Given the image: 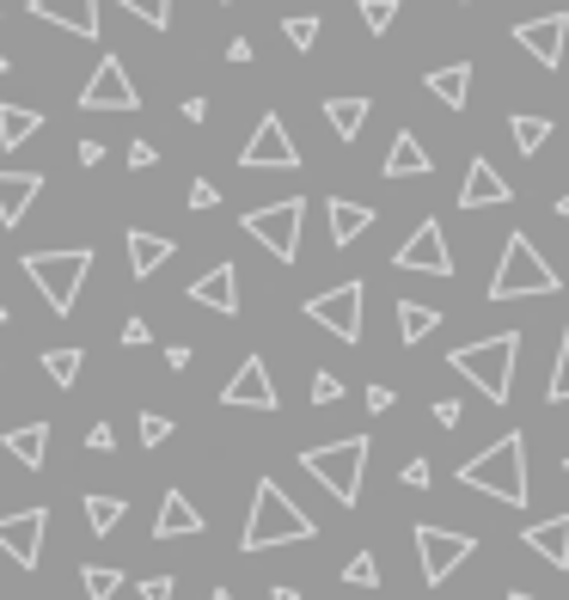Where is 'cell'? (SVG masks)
<instances>
[{
  "mask_svg": "<svg viewBox=\"0 0 569 600\" xmlns=\"http://www.w3.org/2000/svg\"><path fill=\"white\" fill-rule=\"evenodd\" d=\"M313 515H306L301 503H294L288 491H282L276 478H257L252 491V515H245V534H239V546L245 551H270V546H301V539H313Z\"/></svg>",
  "mask_w": 569,
  "mask_h": 600,
  "instance_id": "1",
  "label": "cell"
},
{
  "mask_svg": "<svg viewBox=\"0 0 569 600\" xmlns=\"http://www.w3.org/2000/svg\"><path fill=\"white\" fill-rule=\"evenodd\" d=\"M460 484L465 491L496 496V503H508V508H527V496H533V484H527V441L520 435L491 441L477 460H465L460 466Z\"/></svg>",
  "mask_w": 569,
  "mask_h": 600,
  "instance_id": "2",
  "label": "cell"
},
{
  "mask_svg": "<svg viewBox=\"0 0 569 600\" xmlns=\"http://www.w3.org/2000/svg\"><path fill=\"white\" fill-rule=\"evenodd\" d=\"M453 373H465L477 392L491 404H508L515 392V361H520V337L515 331H496V337H477V344H460L453 349Z\"/></svg>",
  "mask_w": 569,
  "mask_h": 600,
  "instance_id": "3",
  "label": "cell"
},
{
  "mask_svg": "<svg viewBox=\"0 0 569 600\" xmlns=\"http://www.w3.org/2000/svg\"><path fill=\"white\" fill-rule=\"evenodd\" d=\"M19 264H25V276L38 282V294L50 301L55 319H67L74 301H80V282L93 276V245H80V252H25Z\"/></svg>",
  "mask_w": 569,
  "mask_h": 600,
  "instance_id": "4",
  "label": "cell"
},
{
  "mask_svg": "<svg viewBox=\"0 0 569 600\" xmlns=\"http://www.w3.org/2000/svg\"><path fill=\"white\" fill-rule=\"evenodd\" d=\"M301 466H306V478H318L325 491H331V503L356 508L361 503V466H368V441L344 435V441H325V448H306Z\"/></svg>",
  "mask_w": 569,
  "mask_h": 600,
  "instance_id": "5",
  "label": "cell"
},
{
  "mask_svg": "<svg viewBox=\"0 0 569 600\" xmlns=\"http://www.w3.org/2000/svg\"><path fill=\"white\" fill-rule=\"evenodd\" d=\"M563 282H557V270L539 257V245L527 240V233H508L503 245V264H496L491 276V301H527V294H557Z\"/></svg>",
  "mask_w": 569,
  "mask_h": 600,
  "instance_id": "6",
  "label": "cell"
},
{
  "mask_svg": "<svg viewBox=\"0 0 569 600\" xmlns=\"http://www.w3.org/2000/svg\"><path fill=\"white\" fill-rule=\"evenodd\" d=\"M301 221H306V197H282V202H264V209L245 214V233L264 252H276L282 264H294L301 257Z\"/></svg>",
  "mask_w": 569,
  "mask_h": 600,
  "instance_id": "7",
  "label": "cell"
},
{
  "mask_svg": "<svg viewBox=\"0 0 569 600\" xmlns=\"http://www.w3.org/2000/svg\"><path fill=\"white\" fill-rule=\"evenodd\" d=\"M361 301H368L361 282H337V288H325V294L306 301V319L325 325L337 344H361Z\"/></svg>",
  "mask_w": 569,
  "mask_h": 600,
  "instance_id": "8",
  "label": "cell"
},
{
  "mask_svg": "<svg viewBox=\"0 0 569 600\" xmlns=\"http://www.w3.org/2000/svg\"><path fill=\"white\" fill-rule=\"evenodd\" d=\"M239 166H245V172H294V166H301V147H294L288 123H282L276 110L257 117V129H252V141H245V154H239Z\"/></svg>",
  "mask_w": 569,
  "mask_h": 600,
  "instance_id": "9",
  "label": "cell"
},
{
  "mask_svg": "<svg viewBox=\"0 0 569 600\" xmlns=\"http://www.w3.org/2000/svg\"><path fill=\"white\" fill-rule=\"evenodd\" d=\"M472 534H453V527H417V558H423V582L441 588L465 558H472Z\"/></svg>",
  "mask_w": 569,
  "mask_h": 600,
  "instance_id": "10",
  "label": "cell"
},
{
  "mask_svg": "<svg viewBox=\"0 0 569 600\" xmlns=\"http://www.w3.org/2000/svg\"><path fill=\"white\" fill-rule=\"evenodd\" d=\"M43 539H50V508L0 515V551H7L19 570H38V564H43Z\"/></svg>",
  "mask_w": 569,
  "mask_h": 600,
  "instance_id": "11",
  "label": "cell"
},
{
  "mask_svg": "<svg viewBox=\"0 0 569 600\" xmlns=\"http://www.w3.org/2000/svg\"><path fill=\"white\" fill-rule=\"evenodd\" d=\"M80 110H141V93H135L129 67H123L117 55H105V62L93 67V81L80 86Z\"/></svg>",
  "mask_w": 569,
  "mask_h": 600,
  "instance_id": "12",
  "label": "cell"
},
{
  "mask_svg": "<svg viewBox=\"0 0 569 600\" xmlns=\"http://www.w3.org/2000/svg\"><path fill=\"white\" fill-rule=\"evenodd\" d=\"M221 404L226 411H276V380H270V368H264V356H245L239 361V373L221 387Z\"/></svg>",
  "mask_w": 569,
  "mask_h": 600,
  "instance_id": "13",
  "label": "cell"
},
{
  "mask_svg": "<svg viewBox=\"0 0 569 600\" xmlns=\"http://www.w3.org/2000/svg\"><path fill=\"white\" fill-rule=\"evenodd\" d=\"M392 264H398V270H423V276H453V252H447V233H441V221H423L411 240L398 245Z\"/></svg>",
  "mask_w": 569,
  "mask_h": 600,
  "instance_id": "14",
  "label": "cell"
},
{
  "mask_svg": "<svg viewBox=\"0 0 569 600\" xmlns=\"http://www.w3.org/2000/svg\"><path fill=\"white\" fill-rule=\"evenodd\" d=\"M563 38H569V13H545V19H520L515 25V43L539 67H563Z\"/></svg>",
  "mask_w": 569,
  "mask_h": 600,
  "instance_id": "15",
  "label": "cell"
},
{
  "mask_svg": "<svg viewBox=\"0 0 569 600\" xmlns=\"http://www.w3.org/2000/svg\"><path fill=\"white\" fill-rule=\"evenodd\" d=\"M508 197H515V190H508V178L496 172L491 160H472V166H465V185H460V209H465V214H477V209H503Z\"/></svg>",
  "mask_w": 569,
  "mask_h": 600,
  "instance_id": "16",
  "label": "cell"
},
{
  "mask_svg": "<svg viewBox=\"0 0 569 600\" xmlns=\"http://www.w3.org/2000/svg\"><path fill=\"white\" fill-rule=\"evenodd\" d=\"M31 19L62 25L74 38H98V0H31Z\"/></svg>",
  "mask_w": 569,
  "mask_h": 600,
  "instance_id": "17",
  "label": "cell"
},
{
  "mask_svg": "<svg viewBox=\"0 0 569 600\" xmlns=\"http://www.w3.org/2000/svg\"><path fill=\"white\" fill-rule=\"evenodd\" d=\"M190 301H197V307H209V313H226V319H233V313H239V270H233V264L202 270V276L190 282Z\"/></svg>",
  "mask_w": 569,
  "mask_h": 600,
  "instance_id": "18",
  "label": "cell"
},
{
  "mask_svg": "<svg viewBox=\"0 0 569 600\" xmlns=\"http://www.w3.org/2000/svg\"><path fill=\"white\" fill-rule=\"evenodd\" d=\"M197 534H202V508L185 491H166V503L154 515V539H197Z\"/></svg>",
  "mask_w": 569,
  "mask_h": 600,
  "instance_id": "19",
  "label": "cell"
},
{
  "mask_svg": "<svg viewBox=\"0 0 569 600\" xmlns=\"http://www.w3.org/2000/svg\"><path fill=\"white\" fill-rule=\"evenodd\" d=\"M520 539H527V551H539L551 570H569V508L563 515H551V520H533Z\"/></svg>",
  "mask_w": 569,
  "mask_h": 600,
  "instance_id": "20",
  "label": "cell"
},
{
  "mask_svg": "<svg viewBox=\"0 0 569 600\" xmlns=\"http://www.w3.org/2000/svg\"><path fill=\"white\" fill-rule=\"evenodd\" d=\"M386 178H429L435 172V160H429V147L417 141L411 129H398L392 135V147H386V166H380Z\"/></svg>",
  "mask_w": 569,
  "mask_h": 600,
  "instance_id": "21",
  "label": "cell"
},
{
  "mask_svg": "<svg viewBox=\"0 0 569 600\" xmlns=\"http://www.w3.org/2000/svg\"><path fill=\"white\" fill-rule=\"evenodd\" d=\"M38 190H43L38 172H0V228H19L25 209L38 202Z\"/></svg>",
  "mask_w": 569,
  "mask_h": 600,
  "instance_id": "22",
  "label": "cell"
},
{
  "mask_svg": "<svg viewBox=\"0 0 569 600\" xmlns=\"http://www.w3.org/2000/svg\"><path fill=\"white\" fill-rule=\"evenodd\" d=\"M325 221H331V245H356L373 228V209L368 202H349V197H331L325 202Z\"/></svg>",
  "mask_w": 569,
  "mask_h": 600,
  "instance_id": "23",
  "label": "cell"
},
{
  "mask_svg": "<svg viewBox=\"0 0 569 600\" xmlns=\"http://www.w3.org/2000/svg\"><path fill=\"white\" fill-rule=\"evenodd\" d=\"M423 86H429V93H435L447 110H465V105H472V62H447V67H435V74H429Z\"/></svg>",
  "mask_w": 569,
  "mask_h": 600,
  "instance_id": "24",
  "label": "cell"
},
{
  "mask_svg": "<svg viewBox=\"0 0 569 600\" xmlns=\"http://www.w3.org/2000/svg\"><path fill=\"white\" fill-rule=\"evenodd\" d=\"M0 448H7V454H13L19 466H31V472H38L43 460H50V423H25V429H7V435H0Z\"/></svg>",
  "mask_w": 569,
  "mask_h": 600,
  "instance_id": "25",
  "label": "cell"
},
{
  "mask_svg": "<svg viewBox=\"0 0 569 600\" xmlns=\"http://www.w3.org/2000/svg\"><path fill=\"white\" fill-rule=\"evenodd\" d=\"M123 240H129V276H135V282H147V276H154L159 264H166V257H172V240H159V233H141V228H129V233H123Z\"/></svg>",
  "mask_w": 569,
  "mask_h": 600,
  "instance_id": "26",
  "label": "cell"
},
{
  "mask_svg": "<svg viewBox=\"0 0 569 600\" xmlns=\"http://www.w3.org/2000/svg\"><path fill=\"white\" fill-rule=\"evenodd\" d=\"M368 98H325V123H331V135L337 141H356L361 135V123H368Z\"/></svg>",
  "mask_w": 569,
  "mask_h": 600,
  "instance_id": "27",
  "label": "cell"
},
{
  "mask_svg": "<svg viewBox=\"0 0 569 600\" xmlns=\"http://www.w3.org/2000/svg\"><path fill=\"white\" fill-rule=\"evenodd\" d=\"M38 129H43V110H25V105H0V147H25Z\"/></svg>",
  "mask_w": 569,
  "mask_h": 600,
  "instance_id": "28",
  "label": "cell"
},
{
  "mask_svg": "<svg viewBox=\"0 0 569 600\" xmlns=\"http://www.w3.org/2000/svg\"><path fill=\"white\" fill-rule=\"evenodd\" d=\"M435 325H441L435 307H423V301H398V337H404V344H423Z\"/></svg>",
  "mask_w": 569,
  "mask_h": 600,
  "instance_id": "29",
  "label": "cell"
},
{
  "mask_svg": "<svg viewBox=\"0 0 569 600\" xmlns=\"http://www.w3.org/2000/svg\"><path fill=\"white\" fill-rule=\"evenodd\" d=\"M508 135H515L520 154H539V147L551 141V117H520L515 110V117H508Z\"/></svg>",
  "mask_w": 569,
  "mask_h": 600,
  "instance_id": "30",
  "label": "cell"
},
{
  "mask_svg": "<svg viewBox=\"0 0 569 600\" xmlns=\"http://www.w3.org/2000/svg\"><path fill=\"white\" fill-rule=\"evenodd\" d=\"M80 508H86V527H93L98 539L117 534V520H123V496H86Z\"/></svg>",
  "mask_w": 569,
  "mask_h": 600,
  "instance_id": "31",
  "label": "cell"
},
{
  "mask_svg": "<svg viewBox=\"0 0 569 600\" xmlns=\"http://www.w3.org/2000/svg\"><path fill=\"white\" fill-rule=\"evenodd\" d=\"M80 582H86V600H110L123 588V570H110V564H86Z\"/></svg>",
  "mask_w": 569,
  "mask_h": 600,
  "instance_id": "32",
  "label": "cell"
},
{
  "mask_svg": "<svg viewBox=\"0 0 569 600\" xmlns=\"http://www.w3.org/2000/svg\"><path fill=\"white\" fill-rule=\"evenodd\" d=\"M129 19H141V25H154V31H166L172 25V0H117Z\"/></svg>",
  "mask_w": 569,
  "mask_h": 600,
  "instance_id": "33",
  "label": "cell"
},
{
  "mask_svg": "<svg viewBox=\"0 0 569 600\" xmlns=\"http://www.w3.org/2000/svg\"><path fill=\"white\" fill-rule=\"evenodd\" d=\"M80 361H86L80 349H50V356H43V373H50L55 387H74V380H80Z\"/></svg>",
  "mask_w": 569,
  "mask_h": 600,
  "instance_id": "34",
  "label": "cell"
},
{
  "mask_svg": "<svg viewBox=\"0 0 569 600\" xmlns=\"http://www.w3.org/2000/svg\"><path fill=\"white\" fill-rule=\"evenodd\" d=\"M545 399H551V404H569V331H563V344H557V361H551V387H545Z\"/></svg>",
  "mask_w": 569,
  "mask_h": 600,
  "instance_id": "35",
  "label": "cell"
},
{
  "mask_svg": "<svg viewBox=\"0 0 569 600\" xmlns=\"http://www.w3.org/2000/svg\"><path fill=\"white\" fill-rule=\"evenodd\" d=\"M344 582L349 588H380V564H373V551H356V558L344 564Z\"/></svg>",
  "mask_w": 569,
  "mask_h": 600,
  "instance_id": "36",
  "label": "cell"
},
{
  "mask_svg": "<svg viewBox=\"0 0 569 600\" xmlns=\"http://www.w3.org/2000/svg\"><path fill=\"white\" fill-rule=\"evenodd\" d=\"M356 13H361V25H368L373 38H380V31H392V19H398V0H361Z\"/></svg>",
  "mask_w": 569,
  "mask_h": 600,
  "instance_id": "37",
  "label": "cell"
},
{
  "mask_svg": "<svg viewBox=\"0 0 569 600\" xmlns=\"http://www.w3.org/2000/svg\"><path fill=\"white\" fill-rule=\"evenodd\" d=\"M282 38H288L294 50H313V43H318V19L313 13H294L288 25H282Z\"/></svg>",
  "mask_w": 569,
  "mask_h": 600,
  "instance_id": "38",
  "label": "cell"
},
{
  "mask_svg": "<svg viewBox=\"0 0 569 600\" xmlns=\"http://www.w3.org/2000/svg\"><path fill=\"white\" fill-rule=\"evenodd\" d=\"M172 435V417H159V411H147L141 417V448H159V441Z\"/></svg>",
  "mask_w": 569,
  "mask_h": 600,
  "instance_id": "39",
  "label": "cell"
},
{
  "mask_svg": "<svg viewBox=\"0 0 569 600\" xmlns=\"http://www.w3.org/2000/svg\"><path fill=\"white\" fill-rule=\"evenodd\" d=\"M344 399V380L337 373H313V404H337Z\"/></svg>",
  "mask_w": 569,
  "mask_h": 600,
  "instance_id": "40",
  "label": "cell"
},
{
  "mask_svg": "<svg viewBox=\"0 0 569 600\" xmlns=\"http://www.w3.org/2000/svg\"><path fill=\"white\" fill-rule=\"evenodd\" d=\"M398 478L411 484V491H429V484H435V466H429V460H411V466L398 472Z\"/></svg>",
  "mask_w": 569,
  "mask_h": 600,
  "instance_id": "41",
  "label": "cell"
},
{
  "mask_svg": "<svg viewBox=\"0 0 569 600\" xmlns=\"http://www.w3.org/2000/svg\"><path fill=\"white\" fill-rule=\"evenodd\" d=\"M86 448H93V454H110V448H117V429H110V423H93V429H86Z\"/></svg>",
  "mask_w": 569,
  "mask_h": 600,
  "instance_id": "42",
  "label": "cell"
},
{
  "mask_svg": "<svg viewBox=\"0 0 569 600\" xmlns=\"http://www.w3.org/2000/svg\"><path fill=\"white\" fill-rule=\"evenodd\" d=\"M154 344V331H147V319H129L123 325V349H147Z\"/></svg>",
  "mask_w": 569,
  "mask_h": 600,
  "instance_id": "43",
  "label": "cell"
},
{
  "mask_svg": "<svg viewBox=\"0 0 569 600\" xmlns=\"http://www.w3.org/2000/svg\"><path fill=\"white\" fill-rule=\"evenodd\" d=\"M214 202H221V190H214L209 178H197V185H190V209H214Z\"/></svg>",
  "mask_w": 569,
  "mask_h": 600,
  "instance_id": "44",
  "label": "cell"
},
{
  "mask_svg": "<svg viewBox=\"0 0 569 600\" xmlns=\"http://www.w3.org/2000/svg\"><path fill=\"white\" fill-rule=\"evenodd\" d=\"M178 588H172V576H147L141 582V600H172Z\"/></svg>",
  "mask_w": 569,
  "mask_h": 600,
  "instance_id": "45",
  "label": "cell"
},
{
  "mask_svg": "<svg viewBox=\"0 0 569 600\" xmlns=\"http://www.w3.org/2000/svg\"><path fill=\"white\" fill-rule=\"evenodd\" d=\"M392 404H398L392 387H368V411H392Z\"/></svg>",
  "mask_w": 569,
  "mask_h": 600,
  "instance_id": "46",
  "label": "cell"
},
{
  "mask_svg": "<svg viewBox=\"0 0 569 600\" xmlns=\"http://www.w3.org/2000/svg\"><path fill=\"white\" fill-rule=\"evenodd\" d=\"M129 166H135V172H147V166H154V141H135L129 147Z\"/></svg>",
  "mask_w": 569,
  "mask_h": 600,
  "instance_id": "47",
  "label": "cell"
},
{
  "mask_svg": "<svg viewBox=\"0 0 569 600\" xmlns=\"http://www.w3.org/2000/svg\"><path fill=\"white\" fill-rule=\"evenodd\" d=\"M435 423H441V429L460 423V399H441V404H435Z\"/></svg>",
  "mask_w": 569,
  "mask_h": 600,
  "instance_id": "48",
  "label": "cell"
},
{
  "mask_svg": "<svg viewBox=\"0 0 569 600\" xmlns=\"http://www.w3.org/2000/svg\"><path fill=\"white\" fill-rule=\"evenodd\" d=\"M166 368L185 373V368H190V349H185V344H172V349H166Z\"/></svg>",
  "mask_w": 569,
  "mask_h": 600,
  "instance_id": "49",
  "label": "cell"
},
{
  "mask_svg": "<svg viewBox=\"0 0 569 600\" xmlns=\"http://www.w3.org/2000/svg\"><path fill=\"white\" fill-rule=\"evenodd\" d=\"M105 160V141H80V166H98Z\"/></svg>",
  "mask_w": 569,
  "mask_h": 600,
  "instance_id": "50",
  "label": "cell"
},
{
  "mask_svg": "<svg viewBox=\"0 0 569 600\" xmlns=\"http://www.w3.org/2000/svg\"><path fill=\"white\" fill-rule=\"evenodd\" d=\"M209 117V98H185V123H202Z\"/></svg>",
  "mask_w": 569,
  "mask_h": 600,
  "instance_id": "51",
  "label": "cell"
},
{
  "mask_svg": "<svg viewBox=\"0 0 569 600\" xmlns=\"http://www.w3.org/2000/svg\"><path fill=\"white\" fill-rule=\"evenodd\" d=\"M270 600H301V588H270Z\"/></svg>",
  "mask_w": 569,
  "mask_h": 600,
  "instance_id": "52",
  "label": "cell"
},
{
  "mask_svg": "<svg viewBox=\"0 0 569 600\" xmlns=\"http://www.w3.org/2000/svg\"><path fill=\"white\" fill-rule=\"evenodd\" d=\"M557 214H563V221H569V190H563V197H557Z\"/></svg>",
  "mask_w": 569,
  "mask_h": 600,
  "instance_id": "53",
  "label": "cell"
},
{
  "mask_svg": "<svg viewBox=\"0 0 569 600\" xmlns=\"http://www.w3.org/2000/svg\"><path fill=\"white\" fill-rule=\"evenodd\" d=\"M508 600H533V594H527V588H508Z\"/></svg>",
  "mask_w": 569,
  "mask_h": 600,
  "instance_id": "54",
  "label": "cell"
},
{
  "mask_svg": "<svg viewBox=\"0 0 569 600\" xmlns=\"http://www.w3.org/2000/svg\"><path fill=\"white\" fill-rule=\"evenodd\" d=\"M209 600H233V588H214V594Z\"/></svg>",
  "mask_w": 569,
  "mask_h": 600,
  "instance_id": "55",
  "label": "cell"
},
{
  "mask_svg": "<svg viewBox=\"0 0 569 600\" xmlns=\"http://www.w3.org/2000/svg\"><path fill=\"white\" fill-rule=\"evenodd\" d=\"M0 325H7V301H0Z\"/></svg>",
  "mask_w": 569,
  "mask_h": 600,
  "instance_id": "56",
  "label": "cell"
},
{
  "mask_svg": "<svg viewBox=\"0 0 569 600\" xmlns=\"http://www.w3.org/2000/svg\"><path fill=\"white\" fill-rule=\"evenodd\" d=\"M0 74H7V55H0Z\"/></svg>",
  "mask_w": 569,
  "mask_h": 600,
  "instance_id": "57",
  "label": "cell"
},
{
  "mask_svg": "<svg viewBox=\"0 0 569 600\" xmlns=\"http://www.w3.org/2000/svg\"><path fill=\"white\" fill-rule=\"evenodd\" d=\"M563 472H569V460H563Z\"/></svg>",
  "mask_w": 569,
  "mask_h": 600,
  "instance_id": "58",
  "label": "cell"
},
{
  "mask_svg": "<svg viewBox=\"0 0 569 600\" xmlns=\"http://www.w3.org/2000/svg\"><path fill=\"white\" fill-rule=\"evenodd\" d=\"M0 13H7V7H0Z\"/></svg>",
  "mask_w": 569,
  "mask_h": 600,
  "instance_id": "59",
  "label": "cell"
}]
</instances>
